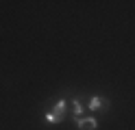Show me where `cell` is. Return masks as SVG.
<instances>
[{"label":"cell","instance_id":"cell-2","mask_svg":"<svg viewBox=\"0 0 135 130\" xmlns=\"http://www.w3.org/2000/svg\"><path fill=\"white\" fill-rule=\"evenodd\" d=\"M107 106H109V100H103V98H98V95H94V98L89 100V104H87L89 111H107Z\"/></svg>","mask_w":135,"mask_h":130},{"label":"cell","instance_id":"cell-1","mask_svg":"<svg viewBox=\"0 0 135 130\" xmlns=\"http://www.w3.org/2000/svg\"><path fill=\"white\" fill-rule=\"evenodd\" d=\"M65 111H68V102L65 100H59L52 108H50V113H46V121L50 126L52 124H61L63 117H65Z\"/></svg>","mask_w":135,"mask_h":130},{"label":"cell","instance_id":"cell-4","mask_svg":"<svg viewBox=\"0 0 135 130\" xmlns=\"http://www.w3.org/2000/svg\"><path fill=\"white\" fill-rule=\"evenodd\" d=\"M70 113H72V117H74V119H81V115H83V104H81V98H74V100L70 102Z\"/></svg>","mask_w":135,"mask_h":130},{"label":"cell","instance_id":"cell-3","mask_svg":"<svg viewBox=\"0 0 135 130\" xmlns=\"http://www.w3.org/2000/svg\"><path fill=\"white\" fill-rule=\"evenodd\" d=\"M76 124H79V130H96L98 121L94 117H81V119H76Z\"/></svg>","mask_w":135,"mask_h":130}]
</instances>
